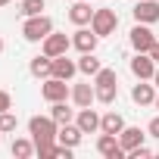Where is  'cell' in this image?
Segmentation results:
<instances>
[{
    "label": "cell",
    "mask_w": 159,
    "mask_h": 159,
    "mask_svg": "<svg viewBox=\"0 0 159 159\" xmlns=\"http://www.w3.org/2000/svg\"><path fill=\"white\" fill-rule=\"evenodd\" d=\"M78 109H84V106H91L94 100H97V91H94V84L91 81H81V84H72V97H69Z\"/></svg>",
    "instance_id": "obj_11"
},
{
    "label": "cell",
    "mask_w": 159,
    "mask_h": 159,
    "mask_svg": "<svg viewBox=\"0 0 159 159\" xmlns=\"http://www.w3.org/2000/svg\"><path fill=\"white\" fill-rule=\"evenodd\" d=\"M103 84H119V75H116V69H100L97 75H94V88H103Z\"/></svg>",
    "instance_id": "obj_23"
},
{
    "label": "cell",
    "mask_w": 159,
    "mask_h": 159,
    "mask_svg": "<svg viewBox=\"0 0 159 159\" xmlns=\"http://www.w3.org/2000/svg\"><path fill=\"white\" fill-rule=\"evenodd\" d=\"M56 131H59V122L53 116H31L28 119V134L34 140V147L41 143H56Z\"/></svg>",
    "instance_id": "obj_1"
},
{
    "label": "cell",
    "mask_w": 159,
    "mask_h": 159,
    "mask_svg": "<svg viewBox=\"0 0 159 159\" xmlns=\"http://www.w3.org/2000/svg\"><path fill=\"white\" fill-rule=\"evenodd\" d=\"M153 72H156V62L150 53H134L131 59V75L137 78V81H153Z\"/></svg>",
    "instance_id": "obj_8"
},
{
    "label": "cell",
    "mask_w": 159,
    "mask_h": 159,
    "mask_svg": "<svg viewBox=\"0 0 159 159\" xmlns=\"http://www.w3.org/2000/svg\"><path fill=\"white\" fill-rule=\"evenodd\" d=\"M128 156H131V159H150V156H153V150H150V147H143V143H140V147H137V150H131V153H128Z\"/></svg>",
    "instance_id": "obj_27"
},
{
    "label": "cell",
    "mask_w": 159,
    "mask_h": 159,
    "mask_svg": "<svg viewBox=\"0 0 159 159\" xmlns=\"http://www.w3.org/2000/svg\"><path fill=\"white\" fill-rule=\"evenodd\" d=\"M50 116H53L59 125H69V122H75V109H69V106H66V100H56V103L50 106Z\"/></svg>",
    "instance_id": "obj_21"
},
{
    "label": "cell",
    "mask_w": 159,
    "mask_h": 159,
    "mask_svg": "<svg viewBox=\"0 0 159 159\" xmlns=\"http://www.w3.org/2000/svg\"><path fill=\"white\" fill-rule=\"evenodd\" d=\"M75 125L81 128L84 134H97V131H100V116H97L91 106H84V109L75 112Z\"/></svg>",
    "instance_id": "obj_12"
},
{
    "label": "cell",
    "mask_w": 159,
    "mask_h": 159,
    "mask_svg": "<svg viewBox=\"0 0 159 159\" xmlns=\"http://www.w3.org/2000/svg\"><path fill=\"white\" fill-rule=\"evenodd\" d=\"M7 3H10V0H0V7H7Z\"/></svg>",
    "instance_id": "obj_33"
},
{
    "label": "cell",
    "mask_w": 159,
    "mask_h": 159,
    "mask_svg": "<svg viewBox=\"0 0 159 159\" xmlns=\"http://www.w3.org/2000/svg\"><path fill=\"white\" fill-rule=\"evenodd\" d=\"M28 72H31L34 78H50V75H53V56H47V53L34 56L31 66H28Z\"/></svg>",
    "instance_id": "obj_18"
},
{
    "label": "cell",
    "mask_w": 159,
    "mask_h": 159,
    "mask_svg": "<svg viewBox=\"0 0 159 159\" xmlns=\"http://www.w3.org/2000/svg\"><path fill=\"white\" fill-rule=\"evenodd\" d=\"M128 41H131L134 53H150V50H153V44H156V34L150 31V25H143V22H134V28H131Z\"/></svg>",
    "instance_id": "obj_4"
},
{
    "label": "cell",
    "mask_w": 159,
    "mask_h": 159,
    "mask_svg": "<svg viewBox=\"0 0 159 159\" xmlns=\"http://www.w3.org/2000/svg\"><path fill=\"white\" fill-rule=\"evenodd\" d=\"M53 31V19L50 16H25V25H22V38L31 41V44H41L47 34Z\"/></svg>",
    "instance_id": "obj_2"
},
{
    "label": "cell",
    "mask_w": 159,
    "mask_h": 159,
    "mask_svg": "<svg viewBox=\"0 0 159 159\" xmlns=\"http://www.w3.org/2000/svg\"><path fill=\"white\" fill-rule=\"evenodd\" d=\"M81 137H84V131L81 128H78L75 122H69V125H59V131H56V140L59 143H66V147H78V143H81Z\"/></svg>",
    "instance_id": "obj_16"
},
{
    "label": "cell",
    "mask_w": 159,
    "mask_h": 159,
    "mask_svg": "<svg viewBox=\"0 0 159 159\" xmlns=\"http://www.w3.org/2000/svg\"><path fill=\"white\" fill-rule=\"evenodd\" d=\"M94 10H91V0H75L72 10H69V22L72 25H91Z\"/></svg>",
    "instance_id": "obj_13"
},
{
    "label": "cell",
    "mask_w": 159,
    "mask_h": 159,
    "mask_svg": "<svg viewBox=\"0 0 159 159\" xmlns=\"http://www.w3.org/2000/svg\"><path fill=\"white\" fill-rule=\"evenodd\" d=\"M7 109H13V97L10 91H0V112H7Z\"/></svg>",
    "instance_id": "obj_28"
},
{
    "label": "cell",
    "mask_w": 159,
    "mask_h": 159,
    "mask_svg": "<svg viewBox=\"0 0 159 159\" xmlns=\"http://www.w3.org/2000/svg\"><path fill=\"white\" fill-rule=\"evenodd\" d=\"M0 53H3V41H0Z\"/></svg>",
    "instance_id": "obj_34"
},
{
    "label": "cell",
    "mask_w": 159,
    "mask_h": 159,
    "mask_svg": "<svg viewBox=\"0 0 159 159\" xmlns=\"http://www.w3.org/2000/svg\"><path fill=\"white\" fill-rule=\"evenodd\" d=\"M100 69H103V62H100L94 53H81V59H78V72H81V75H91V78H94Z\"/></svg>",
    "instance_id": "obj_20"
},
{
    "label": "cell",
    "mask_w": 159,
    "mask_h": 159,
    "mask_svg": "<svg viewBox=\"0 0 159 159\" xmlns=\"http://www.w3.org/2000/svg\"><path fill=\"white\" fill-rule=\"evenodd\" d=\"M131 100L137 106H153L156 103V84H147V81H137L131 88Z\"/></svg>",
    "instance_id": "obj_15"
},
{
    "label": "cell",
    "mask_w": 159,
    "mask_h": 159,
    "mask_svg": "<svg viewBox=\"0 0 159 159\" xmlns=\"http://www.w3.org/2000/svg\"><path fill=\"white\" fill-rule=\"evenodd\" d=\"M153 84H156V88H159V69H156V72H153Z\"/></svg>",
    "instance_id": "obj_31"
},
{
    "label": "cell",
    "mask_w": 159,
    "mask_h": 159,
    "mask_svg": "<svg viewBox=\"0 0 159 159\" xmlns=\"http://www.w3.org/2000/svg\"><path fill=\"white\" fill-rule=\"evenodd\" d=\"M10 150H13V156H16V159H28V156L34 153V140H31V137H16Z\"/></svg>",
    "instance_id": "obj_22"
},
{
    "label": "cell",
    "mask_w": 159,
    "mask_h": 159,
    "mask_svg": "<svg viewBox=\"0 0 159 159\" xmlns=\"http://www.w3.org/2000/svg\"><path fill=\"white\" fill-rule=\"evenodd\" d=\"M75 72H78V62H75V59H69L66 53H62V56H53V78L72 81V78H75Z\"/></svg>",
    "instance_id": "obj_14"
},
{
    "label": "cell",
    "mask_w": 159,
    "mask_h": 159,
    "mask_svg": "<svg viewBox=\"0 0 159 159\" xmlns=\"http://www.w3.org/2000/svg\"><path fill=\"white\" fill-rule=\"evenodd\" d=\"M94 91H97V100L106 103V106L116 103V97H119V84H103V88H94Z\"/></svg>",
    "instance_id": "obj_24"
},
{
    "label": "cell",
    "mask_w": 159,
    "mask_h": 159,
    "mask_svg": "<svg viewBox=\"0 0 159 159\" xmlns=\"http://www.w3.org/2000/svg\"><path fill=\"white\" fill-rule=\"evenodd\" d=\"M131 13H134V22L156 25V22H159V0H137Z\"/></svg>",
    "instance_id": "obj_7"
},
{
    "label": "cell",
    "mask_w": 159,
    "mask_h": 159,
    "mask_svg": "<svg viewBox=\"0 0 159 159\" xmlns=\"http://www.w3.org/2000/svg\"><path fill=\"white\" fill-rule=\"evenodd\" d=\"M97 153L106 156V159H122L125 150H122V143H119V134H106V131H100V137H97Z\"/></svg>",
    "instance_id": "obj_9"
},
{
    "label": "cell",
    "mask_w": 159,
    "mask_h": 159,
    "mask_svg": "<svg viewBox=\"0 0 159 159\" xmlns=\"http://www.w3.org/2000/svg\"><path fill=\"white\" fill-rule=\"evenodd\" d=\"M19 128V119L7 109V112H0V134H10V131H16Z\"/></svg>",
    "instance_id": "obj_25"
},
{
    "label": "cell",
    "mask_w": 159,
    "mask_h": 159,
    "mask_svg": "<svg viewBox=\"0 0 159 159\" xmlns=\"http://www.w3.org/2000/svg\"><path fill=\"white\" fill-rule=\"evenodd\" d=\"M150 56H153V62H159V41L153 44V50H150Z\"/></svg>",
    "instance_id": "obj_30"
},
{
    "label": "cell",
    "mask_w": 159,
    "mask_h": 159,
    "mask_svg": "<svg viewBox=\"0 0 159 159\" xmlns=\"http://www.w3.org/2000/svg\"><path fill=\"white\" fill-rule=\"evenodd\" d=\"M44 7H47L44 0H22V13H25V16H41Z\"/></svg>",
    "instance_id": "obj_26"
},
{
    "label": "cell",
    "mask_w": 159,
    "mask_h": 159,
    "mask_svg": "<svg viewBox=\"0 0 159 159\" xmlns=\"http://www.w3.org/2000/svg\"><path fill=\"white\" fill-rule=\"evenodd\" d=\"M41 97L47 100V103H56V100H69L72 97V88L62 81V78H44V84H41Z\"/></svg>",
    "instance_id": "obj_5"
},
{
    "label": "cell",
    "mask_w": 159,
    "mask_h": 159,
    "mask_svg": "<svg viewBox=\"0 0 159 159\" xmlns=\"http://www.w3.org/2000/svg\"><path fill=\"white\" fill-rule=\"evenodd\" d=\"M97 41H100V34L94 28H84V25H78V31L72 34V47L81 50V53H94L97 50Z\"/></svg>",
    "instance_id": "obj_10"
},
{
    "label": "cell",
    "mask_w": 159,
    "mask_h": 159,
    "mask_svg": "<svg viewBox=\"0 0 159 159\" xmlns=\"http://www.w3.org/2000/svg\"><path fill=\"white\" fill-rule=\"evenodd\" d=\"M153 106H156V109H159V94H156V103H153Z\"/></svg>",
    "instance_id": "obj_32"
},
{
    "label": "cell",
    "mask_w": 159,
    "mask_h": 159,
    "mask_svg": "<svg viewBox=\"0 0 159 159\" xmlns=\"http://www.w3.org/2000/svg\"><path fill=\"white\" fill-rule=\"evenodd\" d=\"M147 134H150V137H159V116H156V119H150V125H147Z\"/></svg>",
    "instance_id": "obj_29"
},
{
    "label": "cell",
    "mask_w": 159,
    "mask_h": 159,
    "mask_svg": "<svg viewBox=\"0 0 159 159\" xmlns=\"http://www.w3.org/2000/svg\"><path fill=\"white\" fill-rule=\"evenodd\" d=\"M143 137H147V134H143L140 128H128V125H125L122 134H119V143H122L125 153H131V150H137V147L143 143Z\"/></svg>",
    "instance_id": "obj_17"
},
{
    "label": "cell",
    "mask_w": 159,
    "mask_h": 159,
    "mask_svg": "<svg viewBox=\"0 0 159 159\" xmlns=\"http://www.w3.org/2000/svg\"><path fill=\"white\" fill-rule=\"evenodd\" d=\"M91 28H94L100 38H106V34H116V28H119V13H116L112 7H100V10H94Z\"/></svg>",
    "instance_id": "obj_3"
},
{
    "label": "cell",
    "mask_w": 159,
    "mask_h": 159,
    "mask_svg": "<svg viewBox=\"0 0 159 159\" xmlns=\"http://www.w3.org/2000/svg\"><path fill=\"white\" fill-rule=\"evenodd\" d=\"M122 128H125V119H122V112H106V116H100V131H106V134H122Z\"/></svg>",
    "instance_id": "obj_19"
},
{
    "label": "cell",
    "mask_w": 159,
    "mask_h": 159,
    "mask_svg": "<svg viewBox=\"0 0 159 159\" xmlns=\"http://www.w3.org/2000/svg\"><path fill=\"white\" fill-rule=\"evenodd\" d=\"M69 47H72V38H66L59 31H50L41 41V53H47V56H62V53H69Z\"/></svg>",
    "instance_id": "obj_6"
}]
</instances>
